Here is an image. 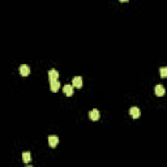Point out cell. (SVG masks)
Wrapping results in <instances>:
<instances>
[{"instance_id":"7c38bea8","label":"cell","mask_w":167,"mask_h":167,"mask_svg":"<svg viewBox=\"0 0 167 167\" xmlns=\"http://www.w3.org/2000/svg\"><path fill=\"white\" fill-rule=\"evenodd\" d=\"M120 1H122V3H127L128 0H120Z\"/></svg>"},{"instance_id":"6da1fadb","label":"cell","mask_w":167,"mask_h":167,"mask_svg":"<svg viewBox=\"0 0 167 167\" xmlns=\"http://www.w3.org/2000/svg\"><path fill=\"white\" fill-rule=\"evenodd\" d=\"M20 74L21 76H24V77H26V76H29V73H30V67H29L28 64H22V65H20Z\"/></svg>"},{"instance_id":"277c9868","label":"cell","mask_w":167,"mask_h":167,"mask_svg":"<svg viewBox=\"0 0 167 167\" xmlns=\"http://www.w3.org/2000/svg\"><path fill=\"white\" fill-rule=\"evenodd\" d=\"M72 84H73V88L81 89L82 88V77H80V76L73 77V80H72Z\"/></svg>"},{"instance_id":"52a82bcc","label":"cell","mask_w":167,"mask_h":167,"mask_svg":"<svg viewBox=\"0 0 167 167\" xmlns=\"http://www.w3.org/2000/svg\"><path fill=\"white\" fill-rule=\"evenodd\" d=\"M154 91H156V94L158 97H163L164 93H166V89H164L163 85H157L156 88H154Z\"/></svg>"},{"instance_id":"8fae6325","label":"cell","mask_w":167,"mask_h":167,"mask_svg":"<svg viewBox=\"0 0 167 167\" xmlns=\"http://www.w3.org/2000/svg\"><path fill=\"white\" fill-rule=\"evenodd\" d=\"M159 72H161V77H162V78H164V77L167 76V68H166V67H162V68L159 69Z\"/></svg>"},{"instance_id":"3957f363","label":"cell","mask_w":167,"mask_h":167,"mask_svg":"<svg viewBox=\"0 0 167 167\" xmlns=\"http://www.w3.org/2000/svg\"><path fill=\"white\" fill-rule=\"evenodd\" d=\"M57 144H59V137L54 136V135L48 136V145H50V146H51V147H56Z\"/></svg>"},{"instance_id":"5b68a950","label":"cell","mask_w":167,"mask_h":167,"mask_svg":"<svg viewBox=\"0 0 167 167\" xmlns=\"http://www.w3.org/2000/svg\"><path fill=\"white\" fill-rule=\"evenodd\" d=\"M63 91H64V94L67 97H72L73 95V85H64L63 86Z\"/></svg>"},{"instance_id":"8992f818","label":"cell","mask_w":167,"mask_h":167,"mask_svg":"<svg viewBox=\"0 0 167 167\" xmlns=\"http://www.w3.org/2000/svg\"><path fill=\"white\" fill-rule=\"evenodd\" d=\"M129 114H130V116H132L133 119H139L140 115H141V112H140V108L139 107H132L129 110Z\"/></svg>"},{"instance_id":"9c48e42d","label":"cell","mask_w":167,"mask_h":167,"mask_svg":"<svg viewBox=\"0 0 167 167\" xmlns=\"http://www.w3.org/2000/svg\"><path fill=\"white\" fill-rule=\"evenodd\" d=\"M51 85H50V89H51V91H54V93H56V91H59V89H60V82L57 81H51L50 82Z\"/></svg>"},{"instance_id":"7a4b0ae2","label":"cell","mask_w":167,"mask_h":167,"mask_svg":"<svg viewBox=\"0 0 167 167\" xmlns=\"http://www.w3.org/2000/svg\"><path fill=\"white\" fill-rule=\"evenodd\" d=\"M57 78H59V72H57L56 69H50V71H48V80H50V82L56 81Z\"/></svg>"},{"instance_id":"30bf717a","label":"cell","mask_w":167,"mask_h":167,"mask_svg":"<svg viewBox=\"0 0 167 167\" xmlns=\"http://www.w3.org/2000/svg\"><path fill=\"white\" fill-rule=\"evenodd\" d=\"M22 161L25 162V163H29V162L31 161V154L29 153V151H25V153H22Z\"/></svg>"},{"instance_id":"ba28073f","label":"cell","mask_w":167,"mask_h":167,"mask_svg":"<svg viewBox=\"0 0 167 167\" xmlns=\"http://www.w3.org/2000/svg\"><path fill=\"white\" fill-rule=\"evenodd\" d=\"M89 118H90L91 120H94V122H97V120L99 119V111L97 110V108L91 110L90 112H89Z\"/></svg>"}]
</instances>
